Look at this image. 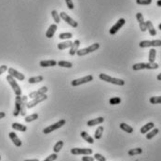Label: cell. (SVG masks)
<instances>
[{
    "instance_id": "5b68a950",
    "label": "cell",
    "mask_w": 161,
    "mask_h": 161,
    "mask_svg": "<svg viewBox=\"0 0 161 161\" xmlns=\"http://www.w3.org/2000/svg\"><path fill=\"white\" fill-rule=\"evenodd\" d=\"M140 48H149V47H161V40H144L139 43Z\"/></svg>"
},
{
    "instance_id": "e575fe53",
    "label": "cell",
    "mask_w": 161,
    "mask_h": 161,
    "mask_svg": "<svg viewBox=\"0 0 161 161\" xmlns=\"http://www.w3.org/2000/svg\"><path fill=\"white\" fill-rule=\"evenodd\" d=\"M51 15H52L53 20H54V22H55L57 24L61 22V17H60V14L57 12V10L53 9L52 11H51Z\"/></svg>"
},
{
    "instance_id": "7c38bea8",
    "label": "cell",
    "mask_w": 161,
    "mask_h": 161,
    "mask_svg": "<svg viewBox=\"0 0 161 161\" xmlns=\"http://www.w3.org/2000/svg\"><path fill=\"white\" fill-rule=\"evenodd\" d=\"M21 104H22V96H16L15 98V107L13 110V115L18 117L21 112Z\"/></svg>"
},
{
    "instance_id": "816d5d0a",
    "label": "cell",
    "mask_w": 161,
    "mask_h": 161,
    "mask_svg": "<svg viewBox=\"0 0 161 161\" xmlns=\"http://www.w3.org/2000/svg\"><path fill=\"white\" fill-rule=\"evenodd\" d=\"M0 160H1V156H0Z\"/></svg>"
},
{
    "instance_id": "9a60e30c",
    "label": "cell",
    "mask_w": 161,
    "mask_h": 161,
    "mask_svg": "<svg viewBox=\"0 0 161 161\" xmlns=\"http://www.w3.org/2000/svg\"><path fill=\"white\" fill-rule=\"evenodd\" d=\"M9 136L10 140L12 141V143L15 144V146H17V147L22 146V141L20 140V138L17 136V134L15 132H13V131L9 132Z\"/></svg>"
},
{
    "instance_id": "52a82bcc",
    "label": "cell",
    "mask_w": 161,
    "mask_h": 161,
    "mask_svg": "<svg viewBox=\"0 0 161 161\" xmlns=\"http://www.w3.org/2000/svg\"><path fill=\"white\" fill-rule=\"evenodd\" d=\"M93 153L92 149L91 148H72L71 149V154H83V156H89Z\"/></svg>"
},
{
    "instance_id": "f1b7e54d",
    "label": "cell",
    "mask_w": 161,
    "mask_h": 161,
    "mask_svg": "<svg viewBox=\"0 0 161 161\" xmlns=\"http://www.w3.org/2000/svg\"><path fill=\"white\" fill-rule=\"evenodd\" d=\"M119 127H120V128L122 131H126L127 133H132L133 132V128L131 126H128V124H126V123H121L119 125Z\"/></svg>"
},
{
    "instance_id": "7a4b0ae2",
    "label": "cell",
    "mask_w": 161,
    "mask_h": 161,
    "mask_svg": "<svg viewBox=\"0 0 161 161\" xmlns=\"http://www.w3.org/2000/svg\"><path fill=\"white\" fill-rule=\"evenodd\" d=\"M100 79H102V81H105L108 83H112V84L115 85H118V86H123L125 85V81L122 80L120 78H115V77H112L110 75H108L106 74H100L99 75Z\"/></svg>"
},
{
    "instance_id": "ac0fdd59",
    "label": "cell",
    "mask_w": 161,
    "mask_h": 161,
    "mask_svg": "<svg viewBox=\"0 0 161 161\" xmlns=\"http://www.w3.org/2000/svg\"><path fill=\"white\" fill-rule=\"evenodd\" d=\"M104 121V117H97V118H94V119H91V120H88V123H87V125H88V127H93V126H96V125H100V124H102Z\"/></svg>"
},
{
    "instance_id": "f6af8a7d",
    "label": "cell",
    "mask_w": 161,
    "mask_h": 161,
    "mask_svg": "<svg viewBox=\"0 0 161 161\" xmlns=\"http://www.w3.org/2000/svg\"><path fill=\"white\" fill-rule=\"evenodd\" d=\"M7 70H8V66L7 65H1V66H0V75L4 74Z\"/></svg>"
},
{
    "instance_id": "6da1fadb",
    "label": "cell",
    "mask_w": 161,
    "mask_h": 161,
    "mask_svg": "<svg viewBox=\"0 0 161 161\" xmlns=\"http://www.w3.org/2000/svg\"><path fill=\"white\" fill-rule=\"evenodd\" d=\"M159 66L157 62H140V63H135L133 64L132 69L134 71H139V70H143V69H157Z\"/></svg>"
},
{
    "instance_id": "74e56055",
    "label": "cell",
    "mask_w": 161,
    "mask_h": 161,
    "mask_svg": "<svg viewBox=\"0 0 161 161\" xmlns=\"http://www.w3.org/2000/svg\"><path fill=\"white\" fill-rule=\"evenodd\" d=\"M149 101L152 104H161V96H154V97H151Z\"/></svg>"
},
{
    "instance_id": "8d00e7d4",
    "label": "cell",
    "mask_w": 161,
    "mask_h": 161,
    "mask_svg": "<svg viewBox=\"0 0 161 161\" xmlns=\"http://www.w3.org/2000/svg\"><path fill=\"white\" fill-rule=\"evenodd\" d=\"M73 37V35L72 33H69V32H66V33H61L59 35V38L60 39H70V38H72Z\"/></svg>"
},
{
    "instance_id": "2e32d148",
    "label": "cell",
    "mask_w": 161,
    "mask_h": 161,
    "mask_svg": "<svg viewBox=\"0 0 161 161\" xmlns=\"http://www.w3.org/2000/svg\"><path fill=\"white\" fill-rule=\"evenodd\" d=\"M27 96H22V104H21V112L20 115L24 117L26 115V105H27Z\"/></svg>"
},
{
    "instance_id": "b9f144b4",
    "label": "cell",
    "mask_w": 161,
    "mask_h": 161,
    "mask_svg": "<svg viewBox=\"0 0 161 161\" xmlns=\"http://www.w3.org/2000/svg\"><path fill=\"white\" fill-rule=\"evenodd\" d=\"M94 158L97 159V161H106V158L104 156H102L101 154H98V153L94 154Z\"/></svg>"
},
{
    "instance_id": "44dd1931",
    "label": "cell",
    "mask_w": 161,
    "mask_h": 161,
    "mask_svg": "<svg viewBox=\"0 0 161 161\" xmlns=\"http://www.w3.org/2000/svg\"><path fill=\"white\" fill-rule=\"evenodd\" d=\"M154 128V124L153 123V122H149V123H147L144 126L141 127L140 131H141V134H146L148 131H150L152 128Z\"/></svg>"
},
{
    "instance_id": "277c9868",
    "label": "cell",
    "mask_w": 161,
    "mask_h": 161,
    "mask_svg": "<svg viewBox=\"0 0 161 161\" xmlns=\"http://www.w3.org/2000/svg\"><path fill=\"white\" fill-rule=\"evenodd\" d=\"M65 122H66V121L64 120V119H61V120L58 121L57 123H54V124L50 125V126H49V127H47V128H45L44 130H43V133H44V134L51 133L52 131H54L58 130V128H62V126H64V124H65Z\"/></svg>"
},
{
    "instance_id": "ab89813d",
    "label": "cell",
    "mask_w": 161,
    "mask_h": 161,
    "mask_svg": "<svg viewBox=\"0 0 161 161\" xmlns=\"http://www.w3.org/2000/svg\"><path fill=\"white\" fill-rule=\"evenodd\" d=\"M136 3L138 5L147 6V5H150L152 3V0H136Z\"/></svg>"
},
{
    "instance_id": "f35d334b",
    "label": "cell",
    "mask_w": 161,
    "mask_h": 161,
    "mask_svg": "<svg viewBox=\"0 0 161 161\" xmlns=\"http://www.w3.org/2000/svg\"><path fill=\"white\" fill-rule=\"evenodd\" d=\"M121 102V99L119 97H114L111 98L110 101H109V104H112V105H115V104H119Z\"/></svg>"
},
{
    "instance_id": "60d3db41",
    "label": "cell",
    "mask_w": 161,
    "mask_h": 161,
    "mask_svg": "<svg viewBox=\"0 0 161 161\" xmlns=\"http://www.w3.org/2000/svg\"><path fill=\"white\" fill-rule=\"evenodd\" d=\"M57 157H58L57 154H56V153H54V154H49V156L46 159H45V160H43V161H54V160H56V159H57Z\"/></svg>"
},
{
    "instance_id": "836d02e7",
    "label": "cell",
    "mask_w": 161,
    "mask_h": 161,
    "mask_svg": "<svg viewBox=\"0 0 161 161\" xmlns=\"http://www.w3.org/2000/svg\"><path fill=\"white\" fill-rule=\"evenodd\" d=\"M100 48V44L99 43H94L92 45H91L89 47L87 48V50L88 53H91V52H94V51H96L98 49Z\"/></svg>"
},
{
    "instance_id": "8fae6325",
    "label": "cell",
    "mask_w": 161,
    "mask_h": 161,
    "mask_svg": "<svg viewBox=\"0 0 161 161\" xmlns=\"http://www.w3.org/2000/svg\"><path fill=\"white\" fill-rule=\"evenodd\" d=\"M8 72H9V75H11L12 77H13V78H17L18 80H20V81H22V80L25 79L24 75L20 73V72H18V71L15 70L14 68H9Z\"/></svg>"
},
{
    "instance_id": "30bf717a",
    "label": "cell",
    "mask_w": 161,
    "mask_h": 161,
    "mask_svg": "<svg viewBox=\"0 0 161 161\" xmlns=\"http://www.w3.org/2000/svg\"><path fill=\"white\" fill-rule=\"evenodd\" d=\"M60 17H61V19H62V20L65 22L66 23H68L69 25H71L72 27H74V28H76L77 26H78V23H77V22H75L74 19H72L71 18L67 13H65L64 11H62V12H61L60 13Z\"/></svg>"
},
{
    "instance_id": "c3c4849f",
    "label": "cell",
    "mask_w": 161,
    "mask_h": 161,
    "mask_svg": "<svg viewBox=\"0 0 161 161\" xmlns=\"http://www.w3.org/2000/svg\"><path fill=\"white\" fill-rule=\"evenodd\" d=\"M157 5L158 6V7H161V0H157Z\"/></svg>"
},
{
    "instance_id": "ba28073f",
    "label": "cell",
    "mask_w": 161,
    "mask_h": 161,
    "mask_svg": "<svg viewBox=\"0 0 161 161\" xmlns=\"http://www.w3.org/2000/svg\"><path fill=\"white\" fill-rule=\"evenodd\" d=\"M47 99H48V96H47L46 94L40 95V96H38V97H36V98H34V99L32 100L31 102H27V105H26V107H27V109H31V108L35 107L36 104H39V102H43V101H46Z\"/></svg>"
},
{
    "instance_id": "1f68e13d",
    "label": "cell",
    "mask_w": 161,
    "mask_h": 161,
    "mask_svg": "<svg viewBox=\"0 0 161 161\" xmlns=\"http://www.w3.org/2000/svg\"><path fill=\"white\" fill-rule=\"evenodd\" d=\"M57 64H58L59 66L64 67V68H72V66H73L72 62H66V61H60V62H57Z\"/></svg>"
},
{
    "instance_id": "cb8c5ba5",
    "label": "cell",
    "mask_w": 161,
    "mask_h": 161,
    "mask_svg": "<svg viewBox=\"0 0 161 161\" xmlns=\"http://www.w3.org/2000/svg\"><path fill=\"white\" fill-rule=\"evenodd\" d=\"M81 137L84 139L87 143H88V144H94V139L89 135L88 133H87L86 131H82L81 133Z\"/></svg>"
},
{
    "instance_id": "5bb4252c",
    "label": "cell",
    "mask_w": 161,
    "mask_h": 161,
    "mask_svg": "<svg viewBox=\"0 0 161 161\" xmlns=\"http://www.w3.org/2000/svg\"><path fill=\"white\" fill-rule=\"evenodd\" d=\"M47 92H48V88H47V87H42V88H40L39 89H37V91L31 92V93L29 94L28 97L31 98V99H34V98L38 97V96H40V95L46 94Z\"/></svg>"
},
{
    "instance_id": "f546056e",
    "label": "cell",
    "mask_w": 161,
    "mask_h": 161,
    "mask_svg": "<svg viewBox=\"0 0 161 161\" xmlns=\"http://www.w3.org/2000/svg\"><path fill=\"white\" fill-rule=\"evenodd\" d=\"M156 56H157V50L154 49H151L149 50V56H148V60H149V62H154V60H156Z\"/></svg>"
},
{
    "instance_id": "7dc6e473",
    "label": "cell",
    "mask_w": 161,
    "mask_h": 161,
    "mask_svg": "<svg viewBox=\"0 0 161 161\" xmlns=\"http://www.w3.org/2000/svg\"><path fill=\"white\" fill-rule=\"evenodd\" d=\"M157 80H159V81H161V73H160V74H158V75H157Z\"/></svg>"
},
{
    "instance_id": "ee69618b",
    "label": "cell",
    "mask_w": 161,
    "mask_h": 161,
    "mask_svg": "<svg viewBox=\"0 0 161 161\" xmlns=\"http://www.w3.org/2000/svg\"><path fill=\"white\" fill-rule=\"evenodd\" d=\"M82 161H94V157L89 156H84L82 157Z\"/></svg>"
},
{
    "instance_id": "d4e9b609",
    "label": "cell",
    "mask_w": 161,
    "mask_h": 161,
    "mask_svg": "<svg viewBox=\"0 0 161 161\" xmlns=\"http://www.w3.org/2000/svg\"><path fill=\"white\" fill-rule=\"evenodd\" d=\"M73 42L72 41H64V42H62V43H59L58 44V49L60 50H62V49H68V48H71L72 46Z\"/></svg>"
},
{
    "instance_id": "83f0119b",
    "label": "cell",
    "mask_w": 161,
    "mask_h": 161,
    "mask_svg": "<svg viewBox=\"0 0 161 161\" xmlns=\"http://www.w3.org/2000/svg\"><path fill=\"white\" fill-rule=\"evenodd\" d=\"M158 132H159V130H158V128H152V131H150L149 133H146V139H147V140H151V139H153Z\"/></svg>"
},
{
    "instance_id": "4316f807",
    "label": "cell",
    "mask_w": 161,
    "mask_h": 161,
    "mask_svg": "<svg viewBox=\"0 0 161 161\" xmlns=\"http://www.w3.org/2000/svg\"><path fill=\"white\" fill-rule=\"evenodd\" d=\"M102 132H104V127L102 126H99L97 128V130L95 131V133H94V138L96 140H100L102 136Z\"/></svg>"
},
{
    "instance_id": "8992f818",
    "label": "cell",
    "mask_w": 161,
    "mask_h": 161,
    "mask_svg": "<svg viewBox=\"0 0 161 161\" xmlns=\"http://www.w3.org/2000/svg\"><path fill=\"white\" fill-rule=\"evenodd\" d=\"M93 80V76L92 75H87V76H84V77H81V78H77V79H75L71 82V85L73 87H76V86H80V85H83V84H86V83H88Z\"/></svg>"
},
{
    "instance_id": "d6986e66",
    "label": "cell",
    "mask_w": 161,
    "mask_h": 161,
    "mask_svg": "<svg viewBox=\"0 0 161 161\" xmlns=\"http://www.w3.org/2000/svg\"><path fill=\"white\" fill-rule=\"evenodd\" d=\"M39 65L41 67H52L57 65V62L54 60H48V61H41L39 62Z\"/></svg>"
},
{
    "instance_id": "603a6c76",
    "label": "cell",
    "mask_w": 161,
    "mask_h": 161,
    "mask_svg": "<svg viewBox=\"0 0 161 161\" xmlns=\"http://www.w3.org/2000/svg\"><path fill=\"white\" fill-rule=\"evenodd\" d=\"M146 22V28H147L148 31H149V34H150L151 36H157V30L154 29V25H153L152 22H151V21H147V22Z\"/></svg>"
},
{
    "instance_id": "7bdbcfd3",
    "label": "cell",
    "mask_w": 161,
    "mask_h": 161,
    "mask_svg": "<svg viewBox=\"0 0 161 161\" xmlns=\"http://www.w3.org/2000/svg\"><path fill=\"white\" fill-rule=\"evenodd\" d=\"M65 3H66V5H67V8L69 9H74V8H75V6H74V3H73V1L72 0H65Z\"/></svg>"
},
{
    "instance_id": "bcb514c9",
    "label": "cell",
    "mask_w": 161,
    "mask_h": 161,
    "mask_svg": "<svg viewBox=\"0 0 161 161\" xmlns=\"http://www.w3.org/2000/svg\"><path fill=\"white\" fill-rule=\"evenodd\" d=\"M6 117V114L4 112H0V119H2Z\"/></svg>"
},
{
    "instance_id": "d6a6232c",
    "label": "cell",
    "mask_w": 161,
    "mask_h": 161,
    "mask_svg": "<svg viewBox=\"0 0 161 161\" xmlns=\"http://www.w3.org/2000/svg\"><path fill=\"white\" fill-rule=\"evenodd\" d=\"M38 118V114H32V115H27V117H25V118H24V120H25V122H27V123H30V122H32V121H35V120H36Z\"/></svg>"
},
{
    "instance_id": "681fc988",
    "label": "cell",
    "mask_w": 161,
    "mask_h": 161,
    "mask_svg": "<svg viewBox=\"0 0 161 161\" xmlns=\"http://www.w3.org/2000/svg\"><path fill=\"white\" fill-rule=\"evenodd\" d=\"M24 161H39V160H38V159H26Z\"/></svg>"
},
{
    "instance_id": "4dcf8cb0",
    "label": "cell",
    "mask_w": 161,
    "mask_h": 161,
    "mask_svg": "<svg viewBox=\"0 0 161 161\" xmlns=\"http://www.w3.org/2000/svg\"><path fill=\"white\" fill-rule=\"evenodd\" d=\"M143 153V149L141 148H133V149H131L130 151L128 152V156H131V157H132V156H137V154H141Z\"/></svg>"
},
{
    "instance_id": "9c48e42d",
    "label": "cell",
    "mask_w": 161,
    "mask_h": 161,
    "mask_svg": "<svg viewBox=\"0 0 161 161\" xmlns=\"http://www.w3.org/2000/svg\"><path fill=\"white\" fill-rule=\"evenodd\" d=\"M125 23H126L125 19H123V18L119 19V20L117 22H115V24L113 25L112 28L109 30V33H110V35H115V34H117V32L119 31V29H121L122 27L124 26Z\"/></svg>"
},
{
    "instance_id": "ffe728a7",
    "label": "cell",
    "mask_w": 161,
    "mask_h": 161,
    "mask_svg": "<svg viewBox=\"0 0 161 161\" xmlns=\"http://www.w3.org/2000/svg\"><path fill=\"white\" fill-rule=\"evenodd\" d=\"M57 30V24H51L46 32V36L48 38H52Z\"/></svg>"
},
{
    "instance_id": "484cf974",
    "label": "cell",
    "mask_w": 161,
    "mask_h": 161,
    "mask_svg": "<svg viewBox=\"0 0 161 161\" xmlns=\"http://www.w3.org/2000/svg\"><path fill=\"white\" fill-rule=\"evenodd\" d=\"M44 77L42 75H37V76H33L30 77L28 79V82L30 84H37V83H40L41 81H43Z\"/></svg>"
},
{
    "instance_id": "4fadbf2b",
    "label": "cell",
    "mask_w": 161,
    "mask_h": 161,
    "mask_svg": "<svg viewBox=\"0 0 161 161\" xmlns=\"http://www.w3.org/2000/svg\"><path fill=\"white\" fill-rule=\"evenodd\" d=\"M136 19L139 22V25H140V29L141 32H145L147 30L146 28V22H144V16L143 14L141 13V12H138L136 14Z\"/></svg>"
},
{
    "instance_id": "f907efd6",
    "label": "cell",
    "mask_w": 161,
    "mask_h": 161,
    "mask_svg": "<svg viewBox=\"0 0 161 161\" xmlns=\"http://www.w3.org/2000/svg\"><path fill=\"white\" fill-rule=\"evenodd\" d=\"M158 29H159V30H161V23L158 25Z\"/></svg>"
},
{
    "instance_id": "3957f363",
    "label": "cell",
    "mask_w": 161,
    "mask_h": 161,
    "mask_svg": "<svg viewBox=\"0 0 161 161\" xmlns=\"http://www.w3.org/2000/svg\"><path fill=\"white\" fill-rule=\"evenodd\" d=\"M6 79H7L9 84L11 86V88H12V89H13V91L16 94V96H21L22 95V89H21L20 86L18 85V83L15 80V78H13L11 75H7V77H6Z\"/></svg>"
},
{
    "instance_id": "7402d4cb",
    "label": "cell",
    "mask_w": 161,
    "mask_h": 161,
    "mask_svg": "<svg viewBox=\"0 0 161 161\" xmlns=\"http://www.w3.org/2000/svg\"><path fill=\"white\" fill-rule=\"evenodd\" d=\"M11 128L15 131H22V132H25L27 131V127L26 126H24V125H22L21 123H16V122L11 125Z\"/></svg>"
},
{
    "instance_id": "d590c367",
    "label": "cell",
    "mask_w": 161,
    "mask_h": 161,
    "mask_svg": "<svg viewBox=\"0 0 161 161\" xmlns=\"http://www.w3.org/2000/svg\"><path fill=\"white\" fill-rule=\"evenodd\" d=\"M63 144H64L63 141H57V144H56L54 145V147H53V151H54V153L60 152V151L62 150V148L63 147Z\"/></svg>"
},
{
    "instance_id": "e0dca14e",
    "label": "cell",
    "mask_w": 161,
    "mask_h": 161,
    "mask_svg": "<svg viewBox=\"0 0 161 161\" xmlns=\"http://www.w3.org/2000/svg\"><path fill=\"white\" fill-rule=\"evenodd\" d=\"M79 45H80V41L78 39H76L73 42L72 46L70 48V51H69V54L71 56H73L75 54H76V51L78 50V48H79Z\"/></svg>"
}]
</instances>
